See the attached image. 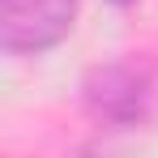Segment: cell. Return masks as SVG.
Returning a JSON list of instances; mask_svg holds the SVG:
<instances>
[{"label": "cell", "mask_w": 158, "mask_h": 158, "mask_svg": "<svg viewBox=\"0 0 158 158\" xmlns=\"http://www.w3.org/2000/svg\"><path fill=\"white\" fill-rule=\"evenodd\" d=\"M85 103L90 111L115 124V128H132L137 120L150 115V103H154V81L145 69L137 64H111V69H98L90 85H85Z\"/></svg>", "instance_id": "obj_1"}, {"label": "cell", "mask_w": 158, "mask_h": 158, "mask_svg": "<svg viewBox=\"0 0 158 158\" xmlns=\"http://www.w3.org/2000/svg\"><path fill=\"white\" fill-rule=\"evenodd\" d=\"M77 0H0V22H4V47L13 56L47 52L60 43L73 26Z\"/></svg>", "instance_id": "obj_2"}, {"label": "cell", "mask_w": 158, "mask_h": 158, "mask_svg": "<svg viewBox=\"0 0 158 158\" xmlns=\"http://www.w3.org/2000/svg\"><path fill=\"white\" fill-rule=\"evenodd\" d=\"M111 4H132V0H111Z\"/></svg>", "instance_id": "obj_3"}]
</instances>
